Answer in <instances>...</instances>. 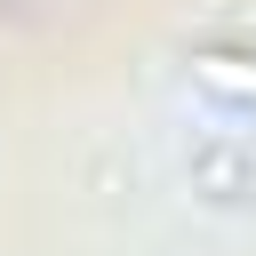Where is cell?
<instances>
[{
  "instance_id": "6da1fadb",
  "label": "cell",
  "mask_w": 256,
  "mask_h": 256,
  "mask_svg": "<svg viewBox=\"0 0 256 256\" xmlns=\"http://www.w3.org/2000/svg\"><path fill=\"white\" fill-rule=\"evenodd\" d=\"M192 72H200L208 88H232V96H256V72H232V56H200Z\"/></svg>"
}]
</instances>
